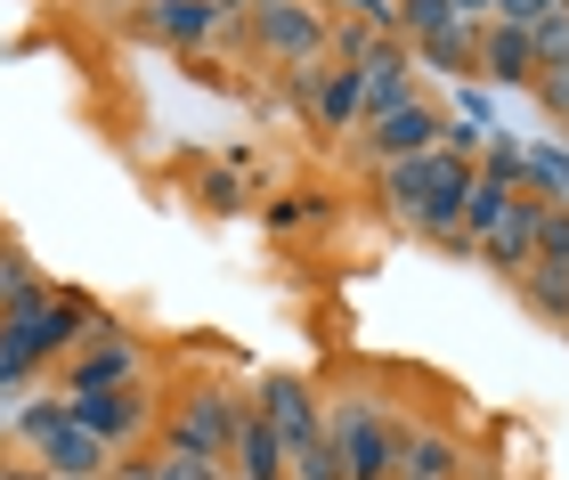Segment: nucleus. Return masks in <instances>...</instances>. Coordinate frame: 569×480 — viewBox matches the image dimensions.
Returning a JSON list of instances; mask_svg holds the SVG:
<instances>
[{
    "mask_svg": "<svg viewBox=\"0 0 569 480\" xmlns=\"http://www.w3.org/2000/svg\"><path fill=\"white\" fill-rule=\"evenodd\" d=\"M326 440H333V457H342V480H399V432L367 408V399L333 408Z\"/></svg>",
    "mask_w": 569,
    "mask_h": 480,
    "instance_id": "nucleus-1",
    "label": "nucleus"
},
{
    "mask_svg": "<svg viewBox=\"0 0 569 480\" xmlns=\"http://www.w3.org/2000/svg\"><path fill=\"white\" fill-rule=\"evenodd\" d=\"M66 423L73 432H90L98 448H131L147 423H154V399H147V383H122V391H66Z\"/></svg>",
    "mask_w": 569,
    "mask_h": 480,
    "instance_id": "nucleus-2",
    "label": "nucleus"
},
{
    "mask_svg": "<svg viewBox=\"0 0 569 480\" xmlns=\"http://www.w3.org/2000/svg\"><path fill=\"white\" fill-rule=\"evenodd\" d=\"M237 423H244L237 391H188V399L171 408V457H203V464H220L228 448H237Z\"/></svg>",
    "mask_w": 569,
    "mask_h": 480,
    "instance_id": "nucleus-3",
    "label": "nucleus"
},
{
    "mask_svg": "<svg viewBox=\"0 0 569 480\" xmlns=\"http://www.w3.org/2000/svg\"><path fill=\"white\" fill-rule=\"evenodd\" d=\"M252 41H261L277 66H318L326 17L309 9V0H269V9H252Z\"/></svg>",
    "mask_w": 569,
    "mask_h": 480,
    "instance_id": "nucleus-4",
    "label": "nucleus"
},
{
    "mask_svg": "<svg viewBox=\"0 0 569 480\" xmlns=\"http://www.w3.org/2000/svg\"><path fill=\"white\" fill-rule=\"evenodd\" d=\"M122 383H139V342L98 318V334L66 359V391H122Z\"/></svg>",
    "mask_w": 569,
    "mask_h": 480,
    "instance_id": "nucleus-5",
    "label": "nucleus"
},
{
    "mask_svg": "<svg viewBox=\"0 0 569 480\" xmlns=\"http://www.w3.org/2000/svg\"><path fill=\"white\" fill-rule=\"evenodd\" d=\"M439 131H448V114H439L431 98H407V107H391V114H375V122H367V156H375V163L431 156Z\"/></svg>",
    "mask_w": 569,
    "mask_h": 480,
    "instance_id": "nucleus-6",
    "label": "nucleus"
},
{
    "mask_svg": "<svg viewBox=\"0 0 569 480\" xmlns=\"http://www.w3.org/2000/svg\"><path fill=\"white\" fill-rule=\"evenodd\" d=\"M252 416H261L269 432L284 440V457H293V448H309V440L326 432V416H318V391H309L301 374H269V383H261V408H252Z\"/></svg>",
    "mask_w": 569,
    "mask_h": 480,
    "instance_id": "nucleus-7",
    "label": "nucleus"
},
{
    "mask_svg": "<svg viewBox=\"0 0 569 480\" xmlns=\"http://www.w3.org/2000/svg\"><path fill=\"white\" fill-rule=\"evenodd\" d=\"M33 334H41V367H49V359H73V350L98 334V310H90L82 293H41Z\"/></svg>",
    "mask_w": 569,
    "mask_h": 480,
    "instance_id": "nucleus-8",
    "label": "nucleus"
},
{
    "mask_svg": "<svg viewBox=\"0 0 569 480\" xmlns=\"http://www.w3.org/2000/svg\"><path fill=\"white\" fill-rule=\"evenodd\" d=\"M480 261H488V269H512V277L537 269V196H529V188L512 196V212L480 237Z\"/></svg>",
    "mask_w": 569,
    "mask_h": 480,
    "instance_id": "nucleus-9",
    "label": "nucleus"
},
{
    "mask_svg": "<svg viewBox=\"0 0 569 480\" xmlns=\"http://www.w3.org/2000/svg\"><path fill=\"white\" fill-rule=\"evenodd\" d=\"M139 9H147V33H154V41H171V49H203V41H212L220 24H228L212 0H139Z\"/></svg>",
    "mask_w": 569,
    "mask_h": 480,
    "instance_id": "nucleus-10",
    "label": "nucleus"
},
{
    "mask_svg": "<svg viewBox=\"0 0 569 480\" xmlns=\"http://www.w3.org/2000/svg\"><path fill=\"white\" fill-rule=\"evenodd\" d=\"M33 457H41V472L49 480H107V448H98L90 432H73V423H58L49 440H33Z\"/></svg>",
    "mask_w": 569,
    "mask_h": 480,
    "instance_id": "nucleus-11",
    "label": "nucleus"
},
{
    "mask_svg": "<svg viewBox=\"0 0 569 480\" xmlns=\"http://www.w3.org/2000/svg\"><path fill=\"white\" fill-rule=\"evenodd\" d=\"M480 82H537V58H529V33L521 24H480Z\"/></svg>",
    "mask_w": 569,
    "mask_h": 480,
    "instance_id": "nucleus-12",
    "label": "nucleus"
},
{
    "mask_svg": "<svg viewBox=\"0 0 569 480\" xmlns=\"http://www.w3.org/2000/svg\"><path fill=\"white\" fill-rule=\"evenodd\" d=\"M309 114L326 131H358V66H318V90H309Z\"/></svg>",
    "mask_w": 569,
    "mask_h": 480,
    "instance_id": "nucleus-13",
    "label": "nucleus"
},
{
    "mask_svg": "<svg viewBox=\"0 0 569 480\" xmlns=\"http://www.w3.org/2000/svg\"><path fill=\"white\" fill-rule=\"evenodd\" d=\"M431 156H407V163H382V204H391L399 220H416L423 229V204H431Z\"/></svg>",
    "mask_w": 569,
    "mask_h": 480,
    "instance_id": "nucleus-14",
    "label": "nucleus"
},
{
    "mask_svg": "<svg viewBox=\"0 0 569 480\" xmlns=\"http://www.w3.org/2000/svg\"><path fill=\"white\" fill-rule=\"evenodd\" d=\"M512 196H521V188H505V180H488V171L472 163V188H463V212H456V237H488V229H497V220L512 212Z\"/></svg>",
    "mask_w": 569,
    "mask_h": 480,
    "instance_id": "nucleus-15",
    "label": "nucleus"
},
{
    "mask_svg": "<svg viewBox=\"0 0 569 480\" xmlns=\"http://www.w3.org/2000/svg\"><path fill=\"white\" fill-rule=\"evenodd\" d=\"M228 457H237V472L244 480H284V440L269 432L261 416L244 408V423H237V448H228Z\"/></svg>",
    "mask_w": 569,
    "mask_h": 480,
    "instance_id": "nucleus-16",
    "label": "nucleus"
},
{
    "mask_svg": "<svg viewBox=\"0 0 569 480\" xmlns=\"http://www.w3.org/2000/svg\"><path fill=\"white\" fill-rule=\"evenodd\" d=\"M463 457H456V440H439V432H399V480H456Z\"/></svg>",
    "mask_w": 569,
    "mask_h": 480,
    "instance_id": "nucleus-17",
    "label": "nucleus"
},
{
    "mask_svg": "<svg viewBox=\"0 0 569 480\" xmlns=\"http://www.w3.org/2000/svg\"><path fill=\"white\" fill-rule=\"evenodd\" d=\"M41 374V334H33V310L24 318H0V391L33 383Z\"/></svg>",
    "mask_w": 569,
    "mask_h": 480,
    "instance_id": "nucleus-18",
    "label": "nucleus"
},
{
    "mask_svg": "<svg viewBox=\"0 0 569 480\" xmlns=\"http://www.w3.org/2000/svg\"><path fill=\"white\" fill-rule=\"evenodd\" d=\"M521 188L537 196V204H561V212H569V147H529Z\"/></svg>",
    "mask_w": 569,
    "mask_h": 480,
    "instance_id": "nucleus-19",
    "label": "nucleus"
},
{
    "mask_svg": "<svg viewBox=\"0 0 569 480\" xmlns=\"http://www.w3.org/2000/svg\"><path fill=\"white\" fill-rule=\"evenodd\" d=\"M521 301H529L537 318L569 326V269H546V261H537V269H521Z\"/></svg>",
    "mask_w": 569,
    "mask_h": 480,
    "instance_id": "nucleus-20",
    "label": "nucleus"
},
{
    "mask_svg": "<svg viewBox=\"0 0 569 480\" xmlns=\"http://www.w3.org/2000/svg\"><path fill=\"white\" fill-rule=\"evenodd\" d=\"M448 24H463V17L448 9V0H399V41H407V49L439 41V33H448Z\"/></svg>",
    "mask_w": 569,
    "mask_h": 480,
    "instance_id": "nucleus-21",
    "label": "nucleus"
},
{
    "mask_svg": "<svg viewBox=\"0 0 569 480\" xmlns=\"http://www.w3.org/2000/svg\"><path fill=\"white\" fill-rule=\"evenodd\" d=\"M423 58L439 73H480V24H448L439 41H423Z\"/></svg>",
    "mask_w": 569,
    "mask_h": 480,
    "instance_id": "nucleus-22",
    "label": "nucleus"
},
{
    "mask_svg": "<svg viewBox=\"0 0 569 480\" xmlns=\"http://www.w3.org/2000/svg\"><path fill=\"white\" fill-rule=\"evenodd\" d=\"M529 58H537V73L569 66V9H553V17H537V24H529Z\"/></svg>",
    "mask_w": 569,
    "mask_h": 480,
    "instance_id": "nucleus-23",
    "label": "nucleus"
},
{
    "mask_svg": "<svg viewBox=\"0 0 569 480\" xmlns=\"http://www.w3.org/2000/svg\"><path fill=\"white\" fill-rule=\"evenodd\" d=\"M537 261H546V269H569V212H561V204H537Z\"/></svg>",
    "mask_w": 569,
    "mask_h": 480,
    "instance_id": "nucleus-24",
    "label": "nucleus"
},
{
    "mask_svg": "<svg viewBox=\"0 0 569 480\" xmlns=\"http://www.w3.org/2000/svg\"><path fill=\"white\" fill-rule=\"evenodd\" d=\"M284 472H293V480H342V457H333V440L318 432L309 448H293V457H284Z\"/></svg>",
    "mask_w": 569,
    "mask_h": 480,
    "instance_id": "nucleus-25",
    "label": "nucleus"
},
{
    "mask_svg": "<svg viewBox=\"0 0 569 480\" xmlns=\"http://www.w3.org/2000/svg\"><path fill=\"white\" fill-rule=\"evenodd\" d=\"M521 163H529V147L512 131H497V139H488V156H480V171H488V180H505V188H521Z\"/></svg>",
    "mask_w": 569,
    "mask_h": 480,
    "instance_id": "nucleus-26",
    "label": "nucleus"
},
{
    "mask_svg": "<svg viewBox=\"0 0 569 480\" xmlns=\"http://www.w3.org/2000/svg\"><path fill=\"white\" fill-rule=\"evenodd\" d=\"M58 423H66V399H33V408L17 416V440L33 448V440H49V432H58Z\"/></svg>",
    "mask_w": 569,
    "mask_h": 480,
    "instance_id": "nucleus-27",
    "label": "nucleus"
},
{
    "mask_svg": "<svg viewBox=\"0 0 569 480\" xmlns=\"http://www.w3.org/2000/svg\"><path fill=\"white\" fill-rule=\"evenodd\" d=\"M529 90H537V107H546L553 122H569V66H553V73H537Z\"/></svg>",
    "mask_w": 569,
    "mask_h": 480,
    "instance_id": "nucleus-28",
    "label": "nucleus"
},
{
    "mask_svg": "<svg viewBox=\"0 0 569 480\" xmlns=\"http://www.w3.org/2000/svg\"><path fill=\"white\" fill-rule=\"evenodd\" d=\"M342 9L367 24V33H399V0H342Z\"/></svg>",
    "mask_w": 569,
    "mask_h": 480,
    "instance_id": "nucleus-29",
    "label": "nucleus"
},
{
    "mask_svg": "<svg viewBox=\"0 0 569 480\" xmlns=\"http://www.w3.org/2000/svg\"><path fill=\"white\" fill-rule=\"evenodd\" d=\"M244 204V180L237 171H212V180H203V212H237Z\"/></svg>",
    "mask_w": 569,
    "mask_h": 480,
    "instance_id": "nucleus-30",
    "label": "nucleus"
},
{
    "mask_svg": "<svg viewBox=\"0 0 569 480\" xmlns=\"http://www.w3.org/2000/svg\"><path fill=\"white\" fill-rule=\"evenodd\" d=\"M154 480H220V464H203V457H154Z\"/></svg>",
    "mask_w": 569,
    "mask_h": 480,
    "instance_id": "nucleus-31",
    "label": "nucleus"
},
{
    "mask_svg": "<svg viewBox=\"0 0 569 480\" xmlns=\"http://www.w3.org/2000/svg\"><path fill=\"white\" fill-rule=\"evenodd\" d=\"M537 17H553V0H497V17H488V24H521V33H529Z\"/></svg>",
    "mask_w": 569,
    "mask_h": 480,
    "instance_id": "nucleus-32",
    "label": "nucleus"
},
{
    "mask_svg": "<svg viewBox=\"0 0 569 480\" xmlns=\"http://www.w3.org/2000/svg\"><path fill=\"white\" fill-rule=\"evenodd\" d=\"M107 480H154V457H122V464H107Z\"/></svg>",
    "mask_w": 569,
    "mask_h": 480,
    "instance_id": "nucleus-33",
    "label": "nucleus"
},
{
    "mask_svg": "<svg viewBox=\"0 0 569 480\" xmlns=\"http://www.w3.org/2000/svg\"><path fill=\"white\" fill-rule=\"evenodd\" d=\"M448 9H456L463 24H488V17H497V0H448Z\"/></svg>",
    "mask_w": 569,
    "mask_h": 480,
    "instance_id": "nucleus-34",
    "label": "nucleus"
},
{
    "mask_svg": "<svg viewBox=\"0 0 569 480\" xmlns=\"http://www.w3.org/2000/svg\"><path fill=\"white\" fill-rule=\"evenodd\" d=\"M0 480H49L41 464H0Z\"/></svg>",
    "mask_w": 569,
    "mask_h": 480,
    "instance_id": "nucleus-35",
    "label": "nucleus"
},
{
    "mask_svg": "<svg viewBox=\"0 0 569 480\" xmlns=\"http://www.w3.org/2000/svg\"><path fill=\"white\" fill-rule=\"evenodd\" d=\"M228 9H244V17H252V9H269V0H228Z\"/></svg>",
    "mask_w": 569,
    "mask_h": 480,
    "instance_id": "nucleus-36",
    "label": "nucleus"
},
{
    "mask_svg": "<svg viewBox=\"0 0 569 480\" xmlns=\"http://www.w3.org/2000/svg\"><path fill=\"white\" fill-rule=\"evenodd\" d=\"M98 9H139V0H98Z\"/></svg>",
    "mask_w": 569,
    "mask_h": 480,
    "instance_id": "nucleus-37",
    "label": "nucleus"
},
{
    "mask_svg": "<svg viewBox=\"0 0 569 480\" xmlns=\"http://www.w3.org/2000/svg\"><path fill=\"white\" fill-rule=\"evenodd\" d=\"M309 9H318V17H326V9H342V0H309Z\"/></svg>",
    "mask_w": 569,
    "mask_h": 480,
    "instance_id": "nucleus-38",
    "label": "nucleus"
},
{
    "mask_svg": "<svg viewBox=\"0 0 569 480\" xmlns=\"http://www.w3.org/2000/svg\"><path fill=\"white\" fill-rule=\"evenodd\" d=\"M553 9H569V0H553Z\"/></svg>",
    "mask_w": 569,
    "mask_h": 480,
    "instance_id": "nucleus-39",
    "label": "nucleus"
}]
</instances>
